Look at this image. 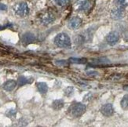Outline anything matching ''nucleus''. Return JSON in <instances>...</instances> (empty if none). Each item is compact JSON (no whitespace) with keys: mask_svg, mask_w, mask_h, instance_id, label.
I'll list each match as a JSON object with an SVG mask.
<instances>
[{"mask_svg":"<svg viewBox=\"0 0 128 127\" xmlns=\"http://www.w3.org/2000/svg\"><path fill=\"white\" fill-rule=\"evenodd\" d=\"M90 6V0H76L74 5V8L77 11H86Z\"/></svg>","mask_w":128,"mask_h":127,"instance_id":"5","label":"nucleus"},{"mask_svg":"<svg viewBox=\"0 0 128 127\" xmlns=\"http://www.w3.org/2000/svg\"><path fill=\"white\" fill-rule=\"evenodd\" d=\"M101 112L103 115L106 117H109L114 113V108L112 104H106L103 105L101 108Z\"/></svg>","mask_w":128,"mask_h":127,"instance_id":"7","label":"nucleus"},{"mask_svg":"<svg viewBox=\"0 0 128 127\" xmlns=\"http://www.w3.org/2000/svg\"><path fill=\"white\" fill-rule=\"evenodd\" d=\"M21 41H22V43L25 44V45L32 43L36 41V35L33 34V33L26 32L25 34H24L23 36H22Z\"/></svg>","mask_w":128,"mask_h":127,"instance_id":"9","label":"nucleus"},{"mask_svg":"<svg viewBox=\"0 0 128 127\" xmlns=\"http://www.w3.org/2000/svg\"><path fill=\"white\" fill-rule=\"evenodd\" d=\"M16 115V111L15 110H10V111L7 112V115L9 117H12V116H14Z\"/></svg>","mask_w":128,"mask_h":127,"instance_id":"22","label":"nucleus"},{"mask_svg":"<svg viewBox=\"0 0 128 127\" xmlns=\"http://www.w3.org/2000/svg\"><path fill=\"white\" fill-rule=\"evenodd\" d=\"M125 13H126V11H125L124 7H123L122 5H120L119 7L115 8L111 11V17L116 20H121L124 17Z\"/></svg>","mask_w":128,"mask_h":127,"instance_id":"4","label":"nucleus"},{"mask_svg":"<svg viewBox=\"0 0 128 127\" xmlns=\"http://www.w3.org/2000/svg\"><path fill=\"white\" fill-rule=\"evenodd\" d=\"M93 63L97 65H105L110 64V60L106 57H100L93 60Z\"/></svg>","mask_w":128,"mask_h":127,"instance_id":"13","label":"nucleus"},{"mask_svg":"<svg viewBox=\"0 0 128 127\" xmlns=\"http://www.w3.org/2000/svg\"><path fill=\"white\" fill-rule=\"evenodd\" d=\"M121 108L124 110H128V94H126L124 96L123 99L120 102Z\"/></svg>","mask_w":128,"mask_h":127,"instance_id":"16","label":"nucleus"},{"mask_svg":"<svg viewBox=\"0 0 128 127\" xmlns=\"http://www.w3.org/2000/svg\"><path fill=\"white\" fill-rule=\"evenodd\" d=\"M14 10L16 15L19 16H21V17H24V16H26L29 13L28 5V4L26 2L18 3L14 6Z\"/></svg>","mask_w":128,"mask_h":127,"instance_id":"3","label":"nucleus"},{"mask_svg":"<svg viewBox=\"0 0 128 127\" xmlns=\"http://www.w3.org/2000/svg\"><path fill=\"white\" fill-rule=\"evenodd\" d=\"M55 64L59 66H64L68 64V62H66L64 60H57V61L55 62Z\"/></svg>","mask_w":128,"mask_h":127,"instance_id":"20","label":"nucleus"},{"mask_svg":"<svg viewBox=\"0 0 128 127\" xmlns=\"http://www.w3.org/2000/svg\"><path fill=\"white\" fill-rule=\"evenodd\" d=\"M55 17L51 13H46L41 17V21L44 25H49L54 21Z\"/></svg>","mask_w":128,"mask_h":127,"instance_id":"10","label":"nucleus"},{"mask_svg":"<svg viewBox=\"0 0 128 127\" xmlns=\"http://www.w3.org/2000/svg\"><path fill=\"white\" fill-rule=\"evenodd\" d=\"M32 82V79H28L24 76H20V77H19V79H18V86H24L26 84L31 83Z\"/></svg>","mask_w":128,"mask_h":127,"instance_id":"14","label":"nucleus"},{"mask_svg":"<svg viewBox=\"0 0 128 127\" xmlns=\"http://www.w3.org/2000/svg\"><path fill=\"white\" fill-rule=\"evenodd\" d=\"M7 9V6L3 3H0V12L1 11H6Z\"/></svg>","mask_w":128,"mask_h":127,"instance_id":"23","label":"nucleus"},{"mask_svg":"<svg viewBox=\"0 0 128 127\" xmlns=\"http://www.w3.org/2000/svg\"><path fill=\"white\" fill-rule=\"evenodd\" d=\"M70 60L73 63H77V64H83L86 62V59L84 58H71Z\"/></svg>","mask_w":128,"mask_h":127,"instance_id":"19","label":"nucleus"},{"mask_svg":"<svg viewBox=\"0 0 128 127\" xmlns=\"http://www.w3.org/2000/svg\"><path fill=\"white\" fill-rule=\"evenodd\" d=\"M37 88H38V90L40 91V93H42V94H45V93H46V92L48 91V86L46 83H45V82H37Z\"/></svg>","mask_w":128,"mask_h":127,"instance_id":"12","label":"nucleus"},{"mask_svg":"<svg viewBox=\"0 0 128 127\" xmlns=\"http://www.w3.org/2000/svg\"><path fill=\"white\" fill-rule=\"evenodd\" d=\"M125 1L126 0H115V3L119 5H122L123 4H124Z\"/></svg>","mask_w":128,"mask_h":127,"instance_id":"24","label":"nucleus"},{"mask_svg":"<svg viewBox=\"0 0 128 127\" xmlns=\"http://www.w3.org/2000/svg\"><path fill=\"white\" fill-rule=\"evenodd\" d=\"M52 107L54 110L58 111V110L62 109L64 107V101L62 100H56L53 102Z\"/></svg>","mask_w":128,"mask_h":127,"instance_id":"15","label":"nucleus"},{"mask_svg":"<svg viewBox=\"0 0 128 127\" xmlns=\"http://www.w3.org/2000/svg\"><path fill=\"white\" fill-rule=\"evenodd\" d=\"M54 43L58 47H62V48L70 47L71 46L70 37L67 34H65V33H59L54 38Z\"/></svg>","mask_w":128,"mask_h":127,"instance_id":"2","label":"nucleus"},{"mask_svg":"<svg viewBox=\"0 0 128 127\" xmlns=\"http://www.w3.org/2000/svg\"><path fill=\"white\" fill-rule=\"evenodd\" d=\"M16 86V82L14 80H9L6 82L3 85V89L6 91H12Z\"/></svg>","mask_w":128,"mask_h":127,"instance_id":"11","label":"nucleus"},{"mask_svg":"<svg viewBox=\"0 0 128 127\" xmlns=\"http://www.w3.org/2000/svg\"><path fill=\"white\" fill-rule=\"evenodd\" d=\"M54 2L60 6H64V5H68L71 0H54Z\"/></svg>","mask_w":128,"mask_h":127,"instance_id":"17","label":"nucleus"},{"mask_svg":"<svg viewBox=\"0 0 128 127\" xmlns=\"http://www.w3.org/2000/svg\"><path fill=\"white\" fill-rule=\"evenodd\" d=\"M74 93V88L69 86V87H67L66 89L64 90V95L66 97H71Z\"/></svg>","mask_w":128,"mask_h":127,"instance_id":"18","label":"nucleus"},{"mask_svg":"<svg viewBox=\"0 0 128 127\" xmlns=\"http://www.w3.org/2000/svg\"><path fill=\"white\" fill-rule=\"evenodd\" d=\"M123 37H124V39L126 42H128V28H126V29L124 31Z\"/></svg>","mask_w":128,"mask_h":127,"instance_id":"21","label":"nucleus"},{"mask_svg":"<svg viewBox=\"0 0 128 127\" xmlns=\"http://www.w3.org/2000/svg\"><path fill=\"white\" fill-rule=\"evenodd\" d=\"M124 89L125 90H127V91H128V86H124Z\"/></svg>","mask_w":128,"mask_h":127,"instance_id":"25","label":"nucleus"},{"mask_svg":"<svg viewBox=\"0 0 128 127\" xmlns=\"http://www.w3.org/2000/svg\"><path fill=\"white\" fill-rule=\"evenodd\" d=\"M86 112V106L82 103H76L72 104L69 108L68 113L73 118H79L85 113Z\"/></svg>","mask_w":128,"mask_h":127,"instance_id":"1","label":"nucleus"},{"mask_svg":"<svg viewBox=\"0 0 128 127\" xmlns=\"http://www.w3.org/2000/svg\"><path fill=\"white\" fill-rule=\"evenodd\" d=\"M82 24V20L80 17H72L68 21V27L71 30H76L81 26Z\"/></svg>","mask_w":128,"mask_h":127,"instance_id":"8","label":"nucleus"},{"mask_svg":"<svg viewBox=\"0 0 128 127\" xmlns=\"http://www.w3.org/2000/svg\"><path fill=\"white\" fill-rule=\"evenodd\" d=\"M120 39V33L118 31H111L106 37V42L108 45L114 46L118 42Z\"/></svg>","mask_w":128,"mask_h":127,"instance_id":"6","label":"nucleus"}]
</instances>
